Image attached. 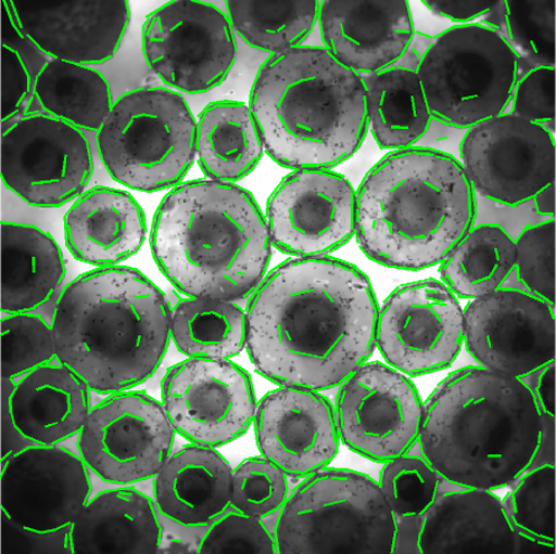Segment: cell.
<instances>
[{"label":"cell","instance_id":"cell-1","mask_svg":"<svg viewBox=\"0 0 556 554\" xmlns=\"http://www.w3.org/2000/svg\"><path fill=\"white\" fill-rule=\"evenodd\" d=\"M379 305L368 275L330 256L291 258L250 295L247 352L278 386L326 391L376 349Z\"/></svg>","mask_w":556,"mask_h":554},{"label":"cell","instance_id":"cell-2","mask_svg":"<svg viewBox=\"0 0 556 554\" xmlns=\"http://www.w3.org/2000/svg\"><path fill=\"white\" fill-rule=\"evenodd\" d=\"M476 219V191L462 163L432 147L388 153L356 192L357 244L388 269L441 265Z\"/></svg>","mask_w":556,"mask_h":554},{"label":"cell","instance_id":"cell-3","mask_svg":"<svg viewBox=\"0 0 556 554\" xmlns=\"http://www.w3.org/2000/svg\"><path fill=\"white\" fill-rule=\"evenodd\" d=\"M172 310L132 267H98L73 280L53 317L59 362L90 391H128L155 374L168 350Z\"/></svg>","mask_w":556,"mask_h":554},{"label":"cell","instance_id":"cell-4","mask_svg":"<svg viewBox=\"0 0 556 554\" xmlns=\"http://www.w3.org/2000/svg\"><path fill=\"white\" fill-rule=\"evenodd\" d=\"M542 429V414L520 378L468 366L435 386L417 445L443 481L495 491L532 466Z\"/></svg>","mask_w":556,"mask_h":554},{"label":"cell","instance_id":"cell-5","mask_svg":"<svg viewBox=\"0 0 556 554\" xmlns=\"http://www.w3.org/2000/svg\"><path fill=\"white\" fill-rule=\"evenodd\" d=\"M151 248L176 291L225 301L250 298L273 256L266 218L252 193L208 179L182 182L162 199Z\"/></svg>","mask_w":556,"mask_h":554},{"label":"cell","instance_id":"cell-6","mask_svg":"<svg viewBox=\"0 0 556 554\" xmlns=\"http://www.w3.org/2000/svg\"><path fill=\"white\" fill-rule=\"evenodd\" d=\"M249 108L264 151L289 170H331L368 132L365 79L326 48L271 54L256 73Z\"/></svg>","mask_w":556,"mask_h":554},{"label":"cell","instance_id":"cell-7","mask_svg":"<svg viewBox=\"0 0 556 554\" xmlns=\"http://www.w3.org/2000/svg\"><path fill=\"white\" fill-rule=\"evenodd\" d=\"M396 519L379 484L326 467L303 478L275 524L276 553H393Z\"/></svg>","mask_w":556,"mask_h":554},{"label":"cell","instance_id":"cell-8","mask_svg":"<svg viewBox=\"0 0 556 554\" xmlns=\"http://www.w3.org/2000/svg\"><path fill=\"white\" fill-rule=\"evenodd\" d=\"M198 121L180 92L143 87L114 101L97 132L101 162L123 186L152 193L178 186L197 158Z\"/></svg>","mask_w":556,"mask_h":554},{"label":"cell","instance_id":"cell-9","mask_svg":"<svg viewBox=\"0 0 556 554\" xmlns=\"http://www.w3.org/2000/svg\"><path fill=\"white\" fill-rule=\"evenodd\" d=\"M520 70L505 37L480 23L434 37L416 68L432 118L458 129L505 114Z\"/></svg>","mask_w":556,"mask_h":554},{"label":"cell","instance_id":"cell-10","mask_svg":"<svg viewBox=\"0 0 556 554\" xmlns=\"http://www.w3.org/2000/svg\"><path fill=\"white\" fill-rule=\"evenodd\" d=\"M142 50L148 67L165 86L190 95L219 87L237 59L227 14L199 0H175L148 15Z\"/></svg>","mask_w":556,"mask_h":554},{"label":"cell","instance_id":"cell-11","mask_svg":"<svg viewBox=\"0 0 556 554\" xmlns=\"http://www.w3.org/2000/svg\"><path fill=\"white\" fill-rule=\"evenodd\" d=\"M94 172L80 129L42 113L3 125L2 180L27 205L60 208L85 193Z\"/></svg>","mask_w":556,"mask_h":554},{"label":"cell","instance_id":"cell-12","mask_svg":"<svg viewBox=\"0 0 556 554\" xmlns=\"http://www.w3.org/2000/svg\"><path fill=\"white\" fill-rule=\"evenodd\" d=\"M175 434L163 403L128 390L109 395L91 409L77 449L101 481L132 486L160 473L170 458Z\"/></svg>","mask_w":556,"mask_h":554},{"label":"cell","instance_id":"cell-13","mask_svg":"<svg viewBox=\"0 0 556 554\" xmlns=\"http://www.w3.org/2000/svg\"><path fill=\"white\" fill-rule=\"evenodd\" d=\"M465 345V312L441 281L403 284L379 308L376 347L387 364L410 377L444 371Z\"/></svg>","mask_w":556,"mask_h":554},{"label":"cell","instance_id":"cell-14","mask_svg":"<svg viewBox=\"0 0 556 554\" xmlns=\"http://www.w3.org/2000/svg\"><path fill=\"white\" fill-rule=\"evenodd\" d=\"M339 437L377 464L409 454L419 441L425 403L409 377L381 362L366 363L340 385Z\"/></svg>","mask_w":556,"mask_h":554},{"label":"cell","instance_id":"cell-15","mask_svg":"<svg viewBox=\"0 0 556 554\" xmlns=\"http://www.w3.org/2000/svg\"><path fill=\"white\" fill-rule=\"evenodd\" d=\"M162 403L176 434L220 448L242 438L256 412L253 378L229 359L189 358L168 369Z\"/></svg>","mask_w":556,"mask_h":554},{"label":"cell","instance_id":"cell-16","mask_svg":"<svg viewBox=\"0 0 556 554\" xmlns=\"http://www.w3.org/2000/svg\"><path fill=\"white\" fill-rule=\"evenodd\" d=\"M459 153L472 189L498 205H523L555 182L553 133L509 113L468 128Z\"/></svg>","mask_w":556,"mask_h":554},{"label":"cell","instance_id":"cell-17","mask_svg":"<svg viewBox=\"0 0 556 554\" xmlns=\"http://www.w3.org/2000/svg\"><path fill=\"white\" fill-rule=\"evenodd\" d=\"M265 218L278 252L329 256L356 234V190L337 171L295 170L271 193Z\"/></svg>","mask_w":556,"mask_h":554},{"label":"cell","instance_id":"cell-18","mask_svg":"<svg viewBox=\"0 0 556 554\" xmlns=\"http://www.w3.org/2000/svg\"><path fill=\"white\" fill-rule=\"evenodd\" d=\"M463 312L466 348L480 366L521 378L555 360V309L532 295L502 288Z\"/></svg>","mask_w":556,"mask_h":554},{"label":"cell","instance_id":"cell-19","mask_svg":"<svg viewBox=\"0 0 556 554\" xmlns=\"http://www.w3.org/2000/svg\"><path fill=\"white\" fill-rule=\"evenodd\" d=\"M89 468L58 446H30L3 460L2 515L27 531L70 528L90 500Z\"/></svg>","mask_w":556,"mask_h":554},{"label":"cell","instance_id":"cell-20","mask_svg":"<svg viewBox=\"0 0 556 554\" xmlns=\"http://www.w3.org/2000/svg\"><path fill=\"white\" fill-rule=\"evenodd\" d=\"M253 424L262 456L289 477H308L338 455L336 409L319 391L278 387L258 401Z\"/></svg>","mask_w":556,"mask_h":554},{"label":"cell","instance_id":"cell-21","mask_svg":"<svg viewBox=\"0 0 556 554\" xmlns=\"http://www.w3.org/2000/svg\"><path fill=\"white\" fill-rule=\"evenodd\" d=\"M5 4L18 29L48 57L88 67L114 57L131 21L126 0H5Z\"/></svg>","mask_w":556,"mask_h":554},{"label":"cell","instance_id":"cell-22","mask_svg":"<svg viewBox=\"0 0 556 554\" xmlns=\"http://www.w3.org/2000/svg\"><path fill=\"white\" fill-rule=\"evenodd\" d=\"M324 48L344 66L375 76L409 51L415 27L409 2H320Z\"/></svg>","mask_w":556,"mask_h":554},{"label":"cell","instance_id":"cell-23","mask_svg":"<svg viewBox=\"0 0 556 554\" xmlns=\"http://www.w3.org/2000/svg\"><path fill=\"white\" fill-rule=\"evenodd\" d=\"M3 410L33 446H59L78 436L91 412L90 390L67 366L43 365L3 381Z\"/></svg>","mask_w":556,"mask_h":554},{"label":"cell","instance_id":"cell-24","mask_svg":"<svg viewBox=\"0 0 556 554\" xmlns=\"http://www.w3.org/2000/svg\"><path fill=\"white\" fill-rule=\"evenodd\" d=\"M420 518V553H520L518 534L493 491L452 486Z\"/></svg>","mask_w":556,"mask_h":554},{"label":"cell","instance_id":"cell-25","mask_svg":"<svg viewBox=\"0 0 556 554\" xmlns=\"http://www.w3.org/2000/svg\"><path fill=\"white\" fill-rule=\"evenodd\" d=\"M64 242L77 261L113 267L136 255L147 237L144 210L131 193L96 186L64 216Z\"/></svg>","mask_w":556,"mask_h":554},{"label":"cell","instance_id":"cell-26","mask_svg":"<svg viewBox=\"0 0 556 554\" xmlns=\"http://www.w3.org/2000/svg\"><path fill=\"white\" fill-rule=\"evenodd\" d=\"M231 474L233 469L215 448L184 447L154 477L156 510L181 528H208L230 507Z\"/></svg>","mask_w":556,"mask_h":554},{"label":"cell","instance_id":"cell-27","mask_svg":"<svg viewBox=\"0 0 556 554\" xmlns=\"http://www.w3.org/2000/svg\"><path fill=\"white\" fill-rule=\"evenodd\" d=\"M162 538L154 500L131 486L91 498L70 531L72 553H160Z\"/></svg>","mask_w":556,"mask_h":554},{"label":"cell","instance_id":"cell-28","mask_svg":"<svg viewBox=\"0 0 556 554\" xmlns=\"http://www.w3.org/2000/svg\"><path fill=\"white\" fill-rule=\"evenodd\" d=\"M66 263L54 237L31 224L2 221V312H33L59 291Z\"/></svg>","mask_w":556,"mask_h":554},{"label":"cell","instance_id":"cell-29","mask_svg":"<svg viewBox=\"0 0 556 554\" xmlns=\"http://www.w3.org/2000/svg\"><path fill=\"white\" fill-rule=\"evenodd\" d=\"M264 145L250 108L222 100L202 109L198 119L197 156L208 180L235 183L252 173Z\"/></svg>","mask_w":556,"mask_h":554},{"label":"cell","instance_id":"cell-30","mask_svg":"<svg viewBox=\"0 0 556 554\" xmlns=\"http://www.w3.org/2000/svg\"><path fill=\"white\" fill-rule=\"evenodd\" d=\"M366 87L370 132L381 150H406L428 133L433 118L415 69L388 68Z\"/></svg>","mask_w":556,"mask_h":554},{"label":"cell","instance_id":"cell-31","mask_svg":"<svg viewBox=\"0 0 556 554\" xmlns=\"http://www.w3.org/2000/svg\"><path fill=\"white\" fill-rule=\"evenodd\" d=\"M113 105L103 74L80 64L50 60L37 76L33 103L25 114L42 113L80 131L98 132Z\"/></svg>","mask_w":556,"mask_h":554},{"label":"cell","instance_id":"cell-32","mask_svg":"<svg viewBox=\"0 0 556 554\" xmlns=\"http://www.w3.org/2000/svg\"><path fill=\"white\" fill-rule=\"evenodd\" d=\"M515 240L503 227L480 224L440 265L441 282L459 299H478L502 289L514 272Z\"/></svg>","mask_w":556,"mask_h":554},{"label":"cell","instance_id":"cell-33","mask_svg":"<svg viewBox=\"0 0 556 554\" xmlns=\"http://www.w3.org/2000/svg\"><path fill=\"white\" fill-rule=\"evenodd\" d=\"M170 336L189 358L230 359L247 345L245 311L235 301L184 299L172 310Z\"/></svg>","mask_w":556,"mask_h":554},{"label":"cell","instance_id":"cell-34","mask_svg":"<svg viewBox=\"0 0 556 554\" xmlns=\"http://www.w3.org/2000/svg\"><path fill=\"white\" fill-rule=\"evenodd\" d=\"M320 2H226L233 30L250 48L273 54L299 48L318 22Z\"/></svg>","mask_w":556,"mask_h":554},{"label":"cell","instance_id":"cell-35","mask_svg":"<svg viewBox=\"0 0 556 554\" xmlns=\"http://www.w3.org/2000/svg\"><path fill=\"white\" fill-rule=\"evenodd\" d=\"M483 24L505 37L528 69L555 68V2H497Z\"/></svg>","mask_w":556,"mask_h":554},{"label":"cell","instance_id":"cell-36","mask_svg":"<svg viewBox=\"0 0 556 554\" xmlns=\"http://www.w3.org/2000/svg\"><path fill=\"white\" fill-rule=\"evenodd\" d=\"M511 486L502 502L515 532L555 546V466L528 468Z\"/></svg>","mask_w":556,"mask_h":554},{"label":"cell","instance_id":"cell-37","mask_svg":"<svg viewBox=\"0 0 556 554\" xmlns=\"http://www.w3.org/2000/svg\"><path fill=\"white\" fill-rule=\"evenodd\" d=\"M58 359L53 327L34 312L2 318V376L16 382Z\"/></svg>","mask_w":556,"mask_h":554},{"label":"cell","instance_id":"cell-38","mask_svg":"<svg viewBox=\"0 0 556 554\" xmlns=\"http://www.w3.org/2000/svg\"><path fill=\"white\" fill-rule=\"evenodd\" d=\"M289 494V476L264 456L244 460L231 474L230 507L253 518L280 513Z\"/></svg>","mask_w":556,"mask_h":554},{"label":"cell","instance_id":"cell-39","mask_svg":"<svg viewBox=\"0 0 556 554\" xmlns=\"http://www.w3.org/2000/svg\"><path fill=\"white\" fill-rule=\"evenodd\" d=\"M441 477L422 456L409 454L384 464L379 487L395 519L422 515L439 493Z\"/></svg>","mask_w":556,"mask_h":554},{"label":"cell","instance_id":"cell-40","mask_svg":"<svg viewBox=\"0 0 556 554\" xmlns=\"http://www.w3.org/2000/svg\"><path fill=\"white\" fill-rule=\"evenodd\" d=\"M517 286L555 309V218L528 226L515 242ZM513 272V273H514Z\"/></svg>","mask_w":556,"mask_h":554},{"label":"cell","instance_id":"cell-41","mask_svg":"<svg viewBox=\"0 0 556 554\" xmlns=\"http://www.w3.org/2000/svg\"><path fill=\"white\" fill-rule=\"evenodd\" d=\"M199 553H276L274 533L262 519L229 507L200 540Z\"/></svg>","mask_w":556,"mask_h":554},{"label":"cell","instance_id":"cell-42","mask_svg":"<svg viewBox=\"0 0 556 554\" xmlns=\"http://www.w3.org/2000/svg\"><path fill=\"white\" fill-rule=\"evenodd\" d=\"M511 113L527 121L555 131V68H532L518 77L511 98Z\"/></svg>","mask_w":556,"mask_h":554},{"label":"cell","instance_id":"cell-43","mask_svg":"<svg viewBox=\"0 0 556 554\" xmlns=\"http://www.w3.org/2000/svg\"><path fill=\"white\" fill-rule=\"evenodd\" d=\"M36 77L22 53L2 43V123L23 116L33 103Z\"/></svg>","mask_w":556,"mask_h":554},{"label":"cell","instance_id":"cell-44","mask_svg":"<svg viewBox=\"0 0 556 554\" xmlns=\"http://www.w3.org/2000/svg\"><path fill=\"white\" fill-rule=\"evenodd\" d=\"M3 553H72L70 528L58 532L39 533L18 528L2 515Z\"/></svg>","mask_w":556,"mask_h":554},{"label":"cell","instance_id":"cell-45","mask_svg":"<svg viewBox=\"0 0 556 554\" xmlns=\"http://www.w3.org/2000/svg\"><path fill=\"white\" fill-rule=\"evenodd\" d=\"M520 381L532 394L542 417L555 418V360Z\"/></svg>","mask_w":556,"mask_h":554},{"label":"cell","instance_id":"cell-46","mask_svg":"<svg viewBox=\"0 0 556 554\" xmlns=\"http://www.w3.org/2000/svg\"><path fill=\"white\" fill-rule=\"evenodd\" d=\"M424 5L438 16L450 18L452 22L470 24L480 16L486 15L497 2L481 0V2H441V0H424Z\"/></svg>","mask_w":556,"mask_h":554},{"label":"cell","instance_id":"cell-47","mask_svg":"<svg viewBox=\"0 0 556 554\" xmlns=\"http://www.w3.org/2000/svg\"><path fill=\"white\" fill-rule=\"evenodd\" d=\"M421 515L396 519L393 553H420L419 539Z\"/></svg>","mask_w":556,"mask_h":554},{"label":"cell","instance_id":"cell-48","mask_svg":"<svg viewBox=\"0 0 556 554\" xmlns=\"http://www.w3.org/2000/svg\"><path fill=\"white\" fill-rule=\"evenodd\" d=\"M533 201L536 214L555 218V182L536 193Z\"/></svg>","mask_w":556,"mask_h":554}]
</instances>
